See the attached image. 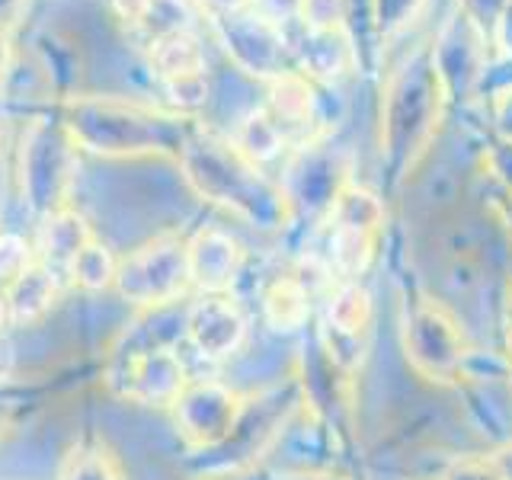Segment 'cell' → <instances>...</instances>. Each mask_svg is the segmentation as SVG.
I'll list each match as a JSON object with an SVG mask.
<instances>
[{"label": "cell", "mask_w": 512, "mask_h": 480, "mask_svg": "<svg viewBox=\"0 0 512 480\" xmlns=\"http://www.w3.org/2000/svg\"><path fill=\"white\" fill-rule=\"evenodd\" d=\"M448 93L429 58V32L416 36L413 45H400L384 55L378 71V103H375V141L381 180L388 189L410 183L416 167L429 157L436 144Z\"/></svg>", "instance_id": "1"}, {"label": "cell", "mask_w": 512, "mask_h": 480, "mask_svg": "<svg viewBox=\"0 0 512 480\" xmlns=\"http://www.w3.org/2000/svg\"><path fill=\"white\" fill-rule=\"evenodd\" d=\"M189 186L202 199L221 205L224 212L253 224L260 231H279L292 218L285 189L266 170L240 154L228 135L196 128L180 151Z\"/></svg>", "instance_id": "2"}, {"label": "cell", "mask_w": 512, "mask_h": 480, "mask_svg": "<svg viewBox=\"0 0 512 480\" xmlns=\"http://www.w3.org/2000/svg\"><path fill=\"white\" fill-rule=\"evenodd\" d=\"M192 119L176 112H160L138 106L116 96H87L71 100L64 128L74 144H84L100 154H144V151H173L180 157L189 135L196 132Z\"/></svg>", "instance_id": "3"}, {"label": "cell", "mask_w": 512, "mask_h": 480, "mask_svg": "<svg viewBox=\"0 0 512 480\" xmlns=\"http://www.w3.org/2000/svg\"><path fill=\"white\" fill-rule=\"evenodd\" d=\"M208 32L224 55V64L234 71L256 80V84H272L276 77L295 71V52H292V29L276 26L253 7L208 16Z\"/></svg>", "instance_id": "4"}, {"label": "cell", "mask_w": 512, "mask_h": 480, "mask_svg": "<svg viewBox=\"0 0 512 480\" xmlns=\"http://www.w3.org/2000/svg\"><path fill=\"white\" fill-rule=\"evenodd\" d=\"M429 58L448 93V103H480V80L493 58L487 32H480L455 7L429 29Z\"/></svg>", "instance_id": "5"}, {"label": "cell", "mask_w": 512, "mask_h": 480, "mask_svg": "<svg viewBox=\"0 0 512 480\" xmlns=\"http://www.w3.org/2000/svg\"><path fill=\"white\" fill-rule=\"evenodd\" d=\"M116 285L122 298L144 304V308H160V304L186 295V288L192 285L186 240L164 234L128 253L125 260H119Z\"/></svg>", "instance_id": "6"}, {"label": "cell", "mask_w": 512, "mask_h": 480, "mask_svg": "<svg viewBox=\"0 0 512 480\" xmlns=\"http://www.w3.org/2000/svg\"><path fill=\"white\" fill-rule=\"evenodd\" d=\"M404 349L407 359L420 375L452 384L464 375V362H468V349H464V336L448 314L436 301H413L404 314Z\"/></svg>", "instance_id": "7"}, {"label": "cell", "mask_w": 512, "mask_h": 480, "mask_svg": "<svg viewBox=\"0 0 512 480\" xmlns=\"http://www.w3.org/2000/svg\"><path fill=\"white\" fill-rule=\"evenodd\" d=\"M176 404V423L186 432L189 442L196 445H218L240 423V397L224 388L218 381H199L186 384L183 394L173 400Z\"/></svg>", "instance_id": "8"}, {"label": "cell", "mask_w": 512, "mask_h": 480, "mask_svg": "<svg viewBox=\"0 0 512 480\" xmlns=\"http://www.w3.org/2000/svg\"><path fill=\"white\" fill-rule=\"evenodd\" d=\"M295 71L320 87H343V80L362 77L359 48L349 29H292Z\"/></svg>", "instance_id": "9"}, {"label": "cell", "mask_w": 512, "mask_h": 480, "mask_svg": "<svg viewBox=\"0 0 512 480\" xmlns=\"http://www.w3.org/2000/svg\"><path fill=\"white\" fill-rule=\"evenodd\" d=\"M186 336L205 359H231L247 340V314L228 295H199L186 311Z\"/></svg>", "instance_id": "10"}, {"label": "cell", "mask_w": 512, "mask_h": 480, "mask_svg": "<svg viewBox=\"0 0 512 480\" xmlns=\"http://www.w3.org/2000/svg\"><path fill=\"white\" fill-rule=\"evenodd\" d=\"M372 295L365 292L359 282H340L327 298L324 311V333H327V352L333 362L346 368V352H352V359H362V349L372 330Z\"/></svg>", "instance_id": "11"}, {"label": "cell", "mask_w": 512, "mask_h": 480, "mask_svg": "<svg viewBox=\"0 0 512 480\" xmlns=\"http://www.w3.org/2000/svg\"><path fill=\"white\" fill-rule=\"evenodd\" d=\"M189 247V276L192 285L205 295H221L237 282L240 266H244V250H240L237 237L224 228H202Z\"/></svg>", "instance_id": "12"}, {"label": "cell", "mask_w": 512, "mask_h": 480, "mask_svg": "<svg viewBox=\"0 0 512 480\" xmlns=\"http://www.w3.org/2000/svg\"><path fill=\"white\" fill-rule=\"evenodd\" d=\"M186 372L180 359L173 356L170 349H154L144 352V356L128 362V388L125 394L144 400V404H173L176 397L186 388Z\"/></svg>", "instance_id": "13"}, {"label": "cell", "mask_w": 512, "mask_h": 480, "mask_svg": "<svg viewBox=\"0 0 512 480\" xmlns=\"http://www.w3.org/2000/svg\"><path fill=\"white\" fill-rule=\"evenodd\" d=\"M148 61L157 80H173L186 74H205L208 68V42L199 29L170 32L148 42Z\"/></svg>", "instance_id": "14"}, {"label": "cell", "mask_w": 512, "mask_h": 480, "mask_svg": "<svg viewBox=\"0 0 512 480\" xmlns=\"http://www.w3.org/2000/svg\"><path fill=\"white\" fill-rule=\"evenodd\" d=\"M228 138L234 141V148L260 170H269V164H279V160L285 164V160L292 157V144H288L282 128L272 122V116L263 106L247 112V116L228 132Z\"/></svg>", "instance_id": "15"}, {"label": "cell", "mask_w": 512, "mask_h": 480, "mask_svg": "<svg viewBox=\"0 0 512 480\" xmlns=\"http://www.w3.org/2000/svg\"><path fill=\"white\" fill-rule=\"evenodd\" d=\"M93 240L87 221L71 208H55L45 215L42 237H39V263H45L52 272H68L74 256Z\"/></svg>", "instance_id": "16"}, {"label": "cell", "mask_w": 512, "mask_h": 480, "mask_svg": "<svg viewBox=\"0 0 512 480\" xmlns=\"http://www.w3.org/2000/svg\"><path fill=\"white\" fill-rule=\"evenodd\" d=\"M429 7L432 0H368V20H372L375 42L381 48V64L394 45L410 39L420 29Z\"/></svg>", "instance_id": "17"}, {"label": "cell", "mask_w": 512, "mask_h": 480, "mask_svg": "<svg viewBox=\"0 0 512 480\" xmlns=\"http://www.w3.org/2000/svg\"><path fill=\"white\" fill-rule=\"evenodd\" d=\"M324 221L381 237V231H384V196L375 189H368L365 183L352 180L340 189V196L333 199Z\"/></svg>", "instance_id": "18"}, {"label": "cell", "mask_w": 512, "mask_h": 480, "mask_svg": "<svg viewBox=\"0 0 512 480\" xmlns=\"http://www.w3.org/2000/svg\"><path fill=\"white\" fill-rule=\"evenodd\" d=\"M58 292V272H52L45 263H29L20 276H16L7 288L4 298L10 304V320H32L42 311H48V304L55 301Z\"/></svg>", "instance_id": "19"}, {"label": "cell", "mask_w": 512, "mask_h": 480, "mask_svg": "<svg viewBox=\"0 0 512 480\" xmlns=\"http://www.w3.org/2000/svg\"><path fill=\"white\" fill-rule=\"evenodd\" d=\"M263 314L276 330H298L311 317V292L295 276L272 282L263 298Z\"/></svg>", "instance_id": "20"}, {"label": "cell", "mask_w": 512, "mask_h": 480, "mask_svg": "<svg viewBox=\"0 0 512 480\" xmlns=\"http://www.w3.org/2000/svg\"><path fill=\"white\" fill-rule=\"evenodd\" d=\"M116 272H119V260L109 253V247L90 240V244L74 256L68 276L74 279V285L87 288V292H100V288L116 282Z\"/></svg>", "instance_id": "21"}, {"label": "cell", "mask_w": 512, "mask_h": 480, "mask_svg": "<svg viewBox=\"0 0 512 480\" xmlns=\"http://www.w3.org/2000/svg\"><path fill=\"white\" fill-rule=\"evenodd\" d=\"M61 480H119V471L100 448H77L64 464Z\"/></svg>", "instance_id": "22"}, {"label": "cell", "mask_w": 512, "mask_h": 480, "mask_svg": "<svg viewBox=\"0 0 512 480\" xmlns=\"http://www.w3.org/2000/svg\"><path fill=\"white\" fill-rule=\"evenodd\" d=\"M346 0H301L298 29H343Z\"/></svg>", "instance_id": "23"}, {"label": "cell", "mask_w": 512, "mask_h": 480, "mask_svg": "<svg viewBox=\"0 0 512 480\" xmlns=\"http://www.w3.org/2000/svg\"><path fill=\"white\" fill-rule=\"evenodd\" d=\"M480 160H484L487 176L496 186H500L503 196H512V141L493 135V141L484 148Z\"/></svg>", "instance_id": "24"}, {"label": "cell", "mask_w": 512, "mask_h": 480, "mask_svg": "<svg viewBox=\"0 0 512 480\" xmlns=\"http://www.w3.org/2000/svg\"><path fill=\"white\" fill-rule=\"evenodd\" d=\"M509 4L512 0H452V7L458 13L468 16L480 32H487V39H490V29L496 26V20H500Z\"/></svg>", "instance_id": "25"}, {"label": "cell", "mask_w": 512, "mask_h": 480, "mask_svg": "<svg viewBox=\"0 0 512 480\" xmlns=\"http://www.w3.org/2000/svg\"><path fill=\"white\" fill-rule=\"evenodd\" d=\"M442 480H503V474L496 471L490 455H461Z\"/></svg>", "instance_id": "26"}, {"label": "cell", "mask_w": 512, "mask_h": 480, "mask_svg": "<svg viewBox=\"0 0 512 480\" xmlns=\"http://www.w3.org/2000/svg\"><path fill=\"white\" fill-rule=\"evenodd\" d=\"M484 109L490 116V132L496 138H509L512 141V90L493 93L490 100H484Z\"/></svg>", "instance_id": "27"}, {"label": "cell", "mask_w": 512, "mask_h": 480, "mask_svg": "<svg viewBox=\"0 0 512 480\" xmlns=\"http://www.w3.org/2000/svg\"><path fill=\"white\" fill-rule=\"evenodd\" d=\"M260 16L272 20L276 26H285V29H295L298 26V7L301 0H253L250 4Z\"/></svg>", "instance_id": "28"}, {"label": "cell", "mask_w": 512, "mask_h": 480, "mask_svg": "<svg viewBox=\"0 0 512 480\" xmlns=\"http://www.w3.org/2000/svg\"><path fill=\"white\" fill-rule=\"evenodd\" d=\"M151 7H154V0H109V10L119 16V23L132 26V29L144 26Z\"/></svg>", "instance_id": "29"}, {"label": "cell", "mask_w": 512, "mask_h": 480, "mask_svg": "<svg viewBox=\"0 0 512 480\" xmlns=\"http://www.w3.org/2000/svg\"><path fill=\"white\" fill-rule=\"evenodd\" d=\"M490 52L493 58H512V4L503 10V16L490 29Z\"/></svg>", "instance_id": "30"}, {"label": "cell", "mask_w": 512, "mask_h": 480, "mask_svg": "<svg viewBox=\"0 0 512 480\" xmlns=\"http://www.w3.org/2000/svg\"><path fill=\"white\" fill-rule=\"evenodd\" d=\"M202 16H224V13H237V10H247L253 0H196Z\"/></svg>", "instance_id": "31"}, {"label": "cell", "mask_w": 512, "mask_h": 480, "mask_svg": "<svg viewBox=\"0 0 512 480\" xmlns=\"http://www.w3.org/2000/svg\"><path fill=\"white\" fill-rule=\"evenodd\" d=\"M490 458H493V464H496V471L503 474V480H512V442L500 445Z\"/></svg>", "instance_id": "32"}, {"label": "cell", "mask_w": 512, "mask_h": 480, "mask_svg": "<svg viewBox=\"0 0 512 480\" xmlns=\"http://www.w3.org/2000/svg\"><path fill=\"white\" fill-rule=\"evenodd\" d=\"M493 212L500 215L506 234L512 237V196H500V199H496V202H493Z\"/></svg>", "instance_id": "33"}, {"label": "cell", "mask_w": 512, "mask_h": 480, "mask_svg": "<svg viewBox=\"0 0 512 480\" xmlns=\"http://www.w3.org/2000/svg\"><path fill=\"white\" fill-rule=\"evenodd\" d=\"M13 64V52H10V42H7V29H0V80L7 77Z\"/></svg>", "instance_id": "34"}, {"label": "cell", "mask_w": 512, "mask_h": 480, "mask_svg": "<svg viewBox=\"0 0 512 480\" xmlns=\"http://www.w3.org/2000/svg\"><path fill=\"white\" fill-rule=\"evenodd\" d=\"M10 320V304H7V298H4V292H0V327H4Z\"/></svg>", "instance_id": "35"}]
</instances>
